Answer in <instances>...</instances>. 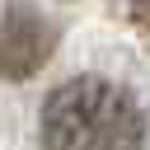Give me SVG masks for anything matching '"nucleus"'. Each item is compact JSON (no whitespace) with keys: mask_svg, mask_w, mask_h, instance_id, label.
I'll use <instances>...</instances> for the list:
<instances>
[{"mask_svg":"<svg viewBox=\"0 0 150 150\" xmlns=\"http://www.w3.org/2000/svg\"><path fill=\"white\" fill-rule=\"evenodd\" d=\"M145 122L127 89L108 80H70L47 98L42 145L47 150H141Z\"/></svg>","mask_w":150,"mask_h":150,"instance_id":"f257e3e1","label":"nucleus"},{"mask_svg":"<svg viewBox=\"0 0 150 150\" xmlns=\"http://www.w3.org/2000/svg\"><path fill=\"white\" fill-rule=\"evenodd\" d=\"M47 52V28L33 14H9L0 19V70L23 75L38 66V56Z\"/></svg>","mask_w":150,"mask_h":150,"instance_id":"f03ea898","label":"nucleus"}]
</instances>
